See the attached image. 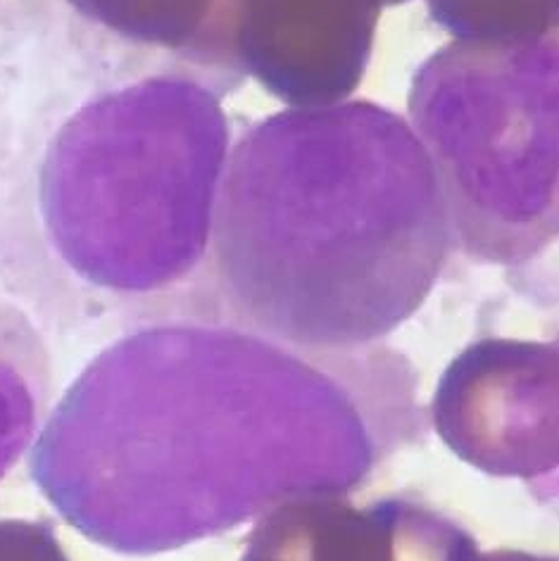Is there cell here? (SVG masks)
I'll list each match as a JSON object with an SVG mask.
<instances>
[{
    "mask_svg": "<svg viewBox=\"0 0 559 561\" xmlns=\"http://www.w3.org/2000/svg\"><path fill=\"white\" fill-rule=\"evenodd\" d=\"M241 561H410L398 504L341 497L284 504L262 516Z\"/></svg>",
    "mask_w": 559,
    "mask_h": 561,
    "instance_id": "7",
    "label": "cell"
},
{
    "mask_svg": "<svg viewBox=\"0 0 559 561\" xmlns=\"http://www.w3.org/2000/svg\"><path fill=\"white\" fill-rule=\"evenodd\" d=\"M429 15L455 41L524 44L557 32V0H426Z\"/></svg>",
    "mask_w": 559,
    "mask_h": 561,
    "instance_id": "10",
    "label": "cell"
},
{
    "mask_svg": "<svg viewBox=\"0 0 559 561\" xmlns=\"http://www.w3.org/2000/svg\"><path fill=\"white\" fill-rule=\"evenodd\" d=\"M404 364L312 353L243 327L158 321L105 347L48 412L32 479L119 554L201 542L303 500L343 497L410 433Z\"/></svg>",
    "mask_w": 559,
    "mask_h": 561,
    "instance_id": "1",
    "label": "cell"
},
{
    "mask_svg": "<svg viewBox=\"0 0 559 561\" xmlns=\"http://www.w3.org/2000/svg\"><path fill=\"white\" fill-rule=\"evenodd\" d=\"M53 396L44 333L20 305L0 298V481L32 450Z\"/></svg>",
    "mask_w": 559,
    "mask_h": 561,
    "instance_id": "9",
    "label": "cell"
},
{
    "mask_svg": "<svg viewBox=\"0 0 559 561\" xmlns=\"http://www.w3.org/2000/svg\"><path fill=\"white\" fill-rule=\"evenodd\" d=\"M557 72V32L524 44L453 41L417 69L410 126L471 260L522 264L555 241Z\"/></svg>",
    "mask_w": 559,
    "mask_h": 561,
    "instance_id": "4",
    "label": "cell"
},
{
    "mask_svg": "<svg viewBox=\"0 0 559 561\" xmlns=\"http://www.w3.org/2000/svg\"><path fill=\"white\" fill-rule=\"evenodd\" d=\"M433 426L467 465L543 479L557 469V345L488 339L445 369Z\"/></svg>",
    "mask_w": 559,
    "mask_h": 561,
    "instance_id": "5",
    "label": "cell"
},
{
    "mask_svg": "<svg viewBox=\"0 0 559 561\" xmlns=\"http://www.w3.org/2000/svg\"><path fill=\"white\" fill-rule=\"evenodd\" d=\"M0 561H69L53 524L0 518Z\"/></svg>",
    "mask_w": 559,
    "mask_h": 561,
    "instance_id": "11",
    "label": "cell"
},
{
    "mask_svg": "<svg viewBox=\"0 0 559 561\" xmlns=\"http://www.w3.org/2000/svg\"><path fill=\"white\" fill-rule=\"evenodd\" d=\"M443 193L410 122L369 101L288 107L229 150L207 257L239 327L312 353L372 347L436 288Z\"/></svg>",
    "mask_w": 559,
    "mask_h": 561,
    "instance_id": "2",
    "label": "cell"
},
{
    "mask_svg": "<svg viewBox=\"0 0 559 561\" xmlns=\"http://www.w3.org/2000/svg\"><path fill=\"white\" fill-rule=\"evenodd\" d=\"M81 15L191 65L241 81L239 34L248 0H69Z\"/></svg>",
    "mask_w": 559,
    "mask_h": 561,
    "instance_id": "8",
    "label": "cell"
},
{
    "mask_svg": "<svg viewBox=\"0 0 559 561\" xmlns=\"http://www.w3.org/2000/svg\"><path fill=\"white\" fill-rule=\"evenodd\" d=\"M229 150L227 115L198 77L98 93L48 140L26 227L69 286L148 312L205 262Z\"/></svg>",
    "mask_w": 559,
    "mask_h": 561,
    "instance_id": "3",
    "label": "cell"
},
{
    "mask_svg": "<svg viewBox=\"0 0 559 561\" xmlns=\"http://www.w3.org/2000/svg\"><path fill=\"white\" fill-rule=\"evenodd\" d=\"M477 561H557V559L528 554V552H516V550H495V552L479 554Z\"/></svg>",
    "mask_w": 559,
    "mask_h": 561,
    "instance_id": "12",
    "label": "cell"
},
{
    "mask_svg": "<svg viewBox=\"0 0 559 561\" xmlns=\"http://www.w3.org/2000/svg\"><path fill=\"white\" fill-rule=\"evenodd\" d=\"M381 12L379 0H250L241 72L288 107L343 103L367 72Z\"/></svg>",
    "mask_w": 559,
    "mask_h": 561,
    "instance_id": "6",
    "label": "cell"
}]
</instances>
